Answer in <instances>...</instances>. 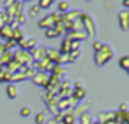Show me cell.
<instances>
[{
	"instance_id": "6da1fadb",
	"label": "cell",
	"mask_w": 129,
	"mask_h": 124,
	"mask_svg": "<svg viewBox=\"0 0 129 124\" xmlns=\"http://www.w3.org/2000/svg\"><path fill=\"white\" fill-rule=\"evenodd\" d=\"M111 59H113V48H111L110 44H106V43H103V46L95 52L93 61L98 67H103V65H106Z\"/></svg>"
},
{
	"instance_id": "7a4b0ae2",
	"label": "cell",
	"mask_w": 129,
	"mask_h": 124,
	"mask_svg": "<svg viewBox=\"0 0 129 124\" xmlns=\"http://www.w3.org/2000/svg\"><path fill=\"white\" fill-rule=\"evenodd\" d=\"M56 23H62V15H60L59 12H56V13H49V15H46L44 18H41L38 21V26L41 29H49V28H52Z\"/></svg>"
},
{
	"instance_id": "3957f363",
	"label": "cell",
	"mask_w": 129,
	"mask_h": 124,
	"mask_svg": "<svg viewBox=\"0 0 129 124\" xmlns=\"http://www.w3.org/2000/svg\"><path fill=\"white\" fill-rule=\"evenodd\" d=\"M80 21H82V26H83V31L87 33V36L90 39L95 38V34H96V26H95V20L91 18L88 13H83L80 15Z\"/></svg>"
},
{
	"instance_id": "277c9868",
	"label": "cell",
	"mask_w": 129,
	"mask_h": 124,
	"mask_svg": "<svg viewBox=\"0 0 129 124\" xmlns=\"http://www.w3.org/2000/svg\"><path fill=\"white\" fill-rule=\"evenodd\" d=\"M13 61L18 62L21 67H29L33 64V59H31V56H29V52L21 51V49H18V51L13 54Z\"/></svg>"
},
{
	"instance_id": "5b68a950",
	"label": "cell",
	"mask_w": 129,
	"mask_h": 124,
	"mask_svg": "<svg viewBox=\"0 0 129 124\" xmlns=\"http://www.w3.org/2000/svg\"><path fill=\"white\" fill-rule=\"evenodd\" d=\"M70 96H72L75 101H82L83 98L87 96V92H85V88H83V85H82V82H77V83H74V88H72V93H70Z\"/></svg>"
},
{
	"instance_id": "8992f818",
	"label": "cell",
	"mask_w": 129,
	"mask_h": 124,
	"mask_svg": "<svg viewBox=\"0 0 129 124\" xmlns=\"http://www.w3.org/2000/svg\"><path fill=\"white\" fill-rule=\"evenodd\" d=\"M118 23H119L123 31H127L129 29V10H121L118 13Z\"/></svg>"
},
{
	"instance_id": "52a82bcc",
	"label": "cell",
	"mask_w": 129,
	"mask_h": 124,
	"mask_svg": "<svg viewBox=\"0 0 129 124\" xmlns=\"http://www.w3.org/2000/svg\"><path fill=\"white\" fill-rule=\"evenodd\" d=\"M62 33H64L62 23H56V25H54L52 28L46 29V31H44V34H46V38H49V39H54V38H57V36H60Z\"/></svg>"
},
{
	"instance_id": "ba28073f",
	"label": "cell",
	"mask_w": 129,
	"mask_h": 124,
	"mask_svg": "<svg viewBox=\"0 0 129 124\" xmlns=\"http://www.w3.org/2000/svg\"><path fill=\"white\" fill-rule=\"evenodd\" d=\"M18 48L21 49V51H26V52H29L31 49H35L36 48V39L35 38H28V39H21V41L18 43Z\"/></svg>"
},
{
	"instance_id": "9c48e42d",
	"label": "cell",
	"mask_w": 129,
	"mask_h": 124,
	"mask_svg": "<svg viewBox=\"0 0 129 124\" xmlns=\"http://www.w3.org/2000/svg\"><path fill=\"white\" fill-rule=\"evenodd\" d=\"M47 78H49V73H44V72H39V70H36L35 77H33V82H35V85L38 87H46L47 83Z\"/></svg>"
},
{
	"instance_id": "30bf717a",
	"label": "cell",
	"mask_w": 129,
	"mask_h": 124,
	"mask_svg": "<svg viewBox=\"0 0 129 124\" xmlns=\"http://www.w3.org/2000/svg\"><path fill=\"white\" fill-rule=\"evenodd\" d=\"M29 56H31L33 62H39L46 57V48H35L29 51Z\"/></svg>"
},
{
	"instance_id": "8fae6325",
	"label": "cell",
	"mask_w": 129,
	"mask_h": 124,
	"mask_svg": "<svg viewBox=\"0 0 129 124\" xmlns=\"http://www.w3.org/2000/svg\"><path fill=\"white\" fill-rule=\"evenodd\" d=\"M13 29H15V28H13L12 25H3V26H0V38L10 41V39L13 38Z\"/></svg>"
},
{
	"instance_id": "7c38bea8",
	"label": "cell",
	"mask_w": 129,
	"mask_h": 124,
	"mask_svg": "<svg viewBox=\"0 0 129 124\" xmlns=\"http://www.w3.org/2000/svg\"><path fill=\"white\" fill-rule=\"evenodd\" d=\"M46 59H49V61L52 62L54 65H57V64H59V59H60L59 51H56V49H49V48H46Z\"/></svg>"
},
{
	"instance_id": "4fadbf2b",
	"label": "cell",
	"mask_w": 129,
	"mask_h": 124,
	"mask_svg": "<svg viewBox=\"0 0 129 124\" xmlns=\"http://www.w3.org/2000/svg\"><path fill=\"white\" fill-rule=\"evenodd\" d=\"M5 92H7V96H8L10 100H15L16 96H18V88H16L15 83H8L7 88H5Z\"/></svg>"
},
{
	"instance_id": "5bb4252c",
	"label": "cell",
	"mask_w": 129,
	"mask_h": 124,
	"mask_svg": "<svg viewBox=\"0 0 129 124\" xmlns=\"http://www.w3.org/2000/svg\"><path fill=\"white\" fill-rule=\"evenodd\" d=\"M80 15H82V12H79V10H69V12L64 15V18L70 20V21H75V20L80 18Z\"/></svg>"
},
{
	"instance_id": "9a60e30c",
	"label": "cell",
	"mask_w": 129,
	"mask_h": 124,
	"mask_svg": "<svg viewBox=\"0 0 129 124\" xmlns=\"http://www.w3.org/2000/svg\"><path fill=\"white\" fill-rule=\"evenodd\" d=\"M70 51H72V48H70V39L64 38L62 44H60V49H59V54H69Z\"/></svg>"
},
{
	"instance_id": "2e32d148",
	"label": "cell",
	"mask_w": 129,
	"mask_h": 124,
	"mask_svg": "<svg viewBox=\"0 0 129 124\" xmlns=\"http://www.w3.org/2000/svg\"><path fill=\"white\" fill-rule=\"evenodd\" d=\"M62 124H75V114H74L72 111H67V113H64Z\"/></svg>"
},
{
	"instance_id": "e0dca14e",
	"label": "cell",
	"mask_w": 129,
	"mask_h": 124,
	"mask_svg": "<svg viewBox=\"0 0 129 124\" xmlns=\"http://www.w3.org/2000/svg\"><path fill=\"white\" fill-rule=\"evenodd\" d=\"M69 10H70L69 2H67V0H60V2H59V7H57V12H59L60 15H66Z\"/></svg>"
},
{
	"instance_id": "ac0fdd59",
	"label": "cell",
	"mask_w": 129,
	"mask_h": 124,
	"mask_svg": "<svg viewBox=\"0 0 129 124\" xmlns=\"http://www.w3.org/2000/svg\"><path fill=\"white\" fill-rule=\"evenodd\" d=\"M79 122H80V124H91V122H93V119H91V114H90L88 111H85L83 114L79 116Z\"/></svg>"
},
{
	"instance_id": "d6986e66",
	"label": "cell",
	"mask_w": 129,
	"mask_h": 124,
	"mask_svg": "<svg viewBox=\"0 0 129 124\" xmlns=\"http://www.w3.org/2000/svg\"><path fill=\"white\" fill-rule=\"evenodd\" d=\"M10 80H12V73L7 70V67H3L0 70V82H8L10 83Z\"/></svg>"
},
{
	"instance_id": "ffe728a7",
	"label": "cell",
	"mask_w": 129,
	"mask_h": 124,
	"mask_svg": "<svg viewBox=\"0 0 129 124\" xmlns=\"http://www.w3.org/2000/svg\"><path fill=\"white\" fill-rule=\"evenodd\" d=\"M13 41H16V43H20L21 39H25V34H23V31H21V28H18L16 26L15 29H13Z\"/></svg>"
},
{
	"instance_id": "44dd1931",
	"label": "cell",
	"mask_w": 129,
	"mask_h": 124,
	"mask_svg": "<svg viewBox=\"0 0 129 124\" xmlns=\"http://www.w3.org/2000/svg\"><path fill=\"white\" fill-rule=\"evenodd\" d=\"M64 73H66L64 67L57 64V65H54V69H52V72H51V75H56V77H59V78H62V77H64Z\"/></svg>"
},
{
	"instance_id": "7402d4cb",
	"label": "cell",
	"mask_w": 129,
	"mask_h": 124,
	"mask_svg": "<svg viewBox=\"0 0 129 124\" xmlns=\"http://www.w3.org/2000/svg\"><path fill=\"white\" fill-rule=\"evenodd\" d=\"M56 2V0H38V7L41 10H47V8H51V5Z\"/></svg>"
},
{
	"instance_id": "603a6c76",
	"label": "cell",
	"mask_w": 129,
	"mask_h": 124,
	"mask_svg": "<svg viewBox=\"0 0 129 124\" xmlns=\"http://www.w3.org/2000/svg\"><path fill=\"white\" fill-rule=\"evenodd\" d=\"M39 12H41V8L38 7V3H36V5H31V7H29V10H28V13H29L31 18H38Z\"/></svg>"
},
{
	"instance_id": "cb8c5ba5",
	"label": "cell",
	"mask_w": 129,
	"mask_h": 124,
	"mask_svg": "<svg viewBox=\"0 0 129 124\" xmlns=\"http://www.w3.org/2000/svg\"><path fill=\"white\" fill-rule=\"evenodd\" d=\"M119 67H121V69H124L126 72L129 70V56H123V57L119 59Z\"/></svg>"
},
{
	"instance_id": "d4e9b609",
	"label": "cell",
	"mask_w": 129,
	"mask_h": 124,
	"mask_svg": "<svg viewBox=\"0 0 129 124\" xmlns=\"http://www.w3.org/2000/svg\"><path fill=\"white\" fill-rule=\"evenodd\" d=\"M35 122H36V124H44V122H46V114H44L43 111L38 113V114L35 116Z\"/></svg>"
},
{
	"instance_id": "484cf974",
	"label": "cell",
	"mask_w": 129,
	"mask_h": 124,
	"mask_svg": "<svg viewBox=\"0 0 129 124\" xmlns=\"http://www.w3.org/2000/svg\"><path fill=\"white\" fill-rule=\"evenodd\" d=\"M29 114H31V109H29L28 106H23V108L20 109V116H21V118H28Z\"/></svg>"
},
{
	"instance_id": "4316f807",
	"label": "cell",
	"mask_w": 129,
	"mask_h": 124,
	"mask_svg": "<svg viewBox=\"0 0 129 124\" xmlns=\"http://www.w3.org/2000/svg\"><path fill=\"white\" fill-rule=\"evenodd\" d=\"M69 57H70V62L77 61V59L80 57V51H70L69 52Z\"/></svg>"
},
{
	"instance_id": "83f0119b",
	"label": "cell",
	"mask_w": 129,
	"mask_h": 124,
	"mask_svg": "<svg viewBox=\"0 0 129 124\" xmlns=\"http://www.w3.org/2000/svg\"><path fill=\"white\" fill-rule=\"evenodd\" d=\"M16 46H18V43H16V41H13V39H10V41H7V44H5V49H7V51H10V49L16 48Z\"/></svg>"
},
{
	"instance_id": "f1b7e54d",
	"label": "cell",
	"mask_w": 129,
	"mask_h": 124,
	"mask_svg": "<svg viewBox=\"0 0 129 124\" xmlns=\"http://www.w3.org/2000/svg\"><path fill=\"white\" fill-rule=\"evenodd\" d=\"M101 46H103V43H101V41H96V43H93V51H95V52H96V51H98V49H100V48H101Z\"/></svg>"
},
{
	"instance_id": "f546056e",
	"label": "cell",
	"mask_w": 129,
	"mask_h": 124,
	"mask_svg": "<svg viewBox=\"0 0 129 124\" xmlns=\"http://www.w3.org/2000/svg\"><path fill=\"white\" fill-rule=\"evenodd\" d=\"M118 111H129V109H127V103H121Z\"/></svg>"
},
{
	"instance_id": "4dcf8cb0",
	"label": "cell",
	"mask_w": 129,
	"mask_h": 124,
	"mask_svg": "<svg viewBox=\"0 0 129 124\" xmlns=\"http://www.w3.org/2000/svg\"><path fill=\"white\" fill-rule=\"evenodd\" d=\"M123 7L124 10H129V0H123Z\"/></svg>"
},
{
	"instance_id": "1f68e13d",
	"label": "cell",
	"mask_w": 129,
	"mask_h": 124,
	"mask_svg": "<svg viewBox=\"0 0 129 124\" xmlns=\"http://www.w3.org/2000/svg\"><path fill=\"white\" fill-rule=\"evenodd\" d=\"M44 124H57V122H56V121H54V118H52V119H47V121H46V122H44Z\"/></svg>"
},
{
	"instance_id": "d6a6232c",
	"label": "cell",
	"mask_w": 129,
	"mask_h": 124,
	"mask_svg": "<svg viewBox=\"0 0 129 124\" xmlns=\"http://www.w3.org/2000/svg\"><path fill=\"white\" fill-rule=\"evenodd\" d=\"M103 124H118L114 119H110V121H106V122H103Z\"/></svg>"
},
{
	"instance_id": "836d02e7",
	"label": "cell",
	"mask_w": 129,
	"mask_h": 124,
	"mask_svg": "<svg viewBox=\"0 0 129 124\" xmlns=\"http://www.w3.org/2000/svg\"><path fill=\"white\" fill-rule=\"evenodd\" d=\"M91 124H103V122H100V121H93Z\"/></svg>"
},
{
	"instance_id": "e575fe53",
	"label": "cell",
	"mask_w": 129,
	"mask_h": 124,
	"mask_svg": "<svg viewBox=\"0 0 129 124\" xmlns=\"http://www.w3.org/2000/svg\"><path fill=\"white\" fill-rule=\"evenodd\" d=\"M87 2H91V0H87Z\"/></svg>"
},
{
	"instance_id": "d590c367",
	"label": "cell",
	"mask_w": 129,
	"mask_h": 124,
	"mask_svg": "<svg viewBox=\"0 0 129 124\" xmlns=\"http://www.w3.org/2000/svg\"><path fill=\"white\" fill-rule=\"evenodd\" d=\"M127 124H129V122H127Z\"/></svg>"
}]
</instances>
